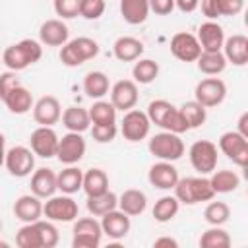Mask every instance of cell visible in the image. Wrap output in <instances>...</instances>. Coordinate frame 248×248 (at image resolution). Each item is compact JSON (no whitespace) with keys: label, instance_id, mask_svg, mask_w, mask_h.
<instances>
[{"label":"cell","instance_id":"6da1fadb","mask_svg":"<svg viewBox=\"0 0 248 248\" xmlns=\"http://www.w3.org/2000/svg\"><path fill=\"white\" fill-rule=\"evenodd\" d=\"M41 56H43V46H41L39 41L21 39L19 43H14V45L4 48L2 62H4V66L8 70L19 72V70H25V68L33 66L35 62H39Z\"/></svg>","mask_w":248,"mask_h":248},{"label":"cell","instance_id":"7a4b0ae2","mask_svg":"<svg viewBox=\"0 0 248 248\" xmlns=\"http://www.w3.org/2000/svg\"><path fill=\"white\" fill-rule=\"evenodd\" d=\"M174 196L184 205H194L200 202H211L215 196V190L211 186V180L202 176H186L180 178L174 186Z\"/></svg>","mask_w":248,"mask_h":248},{"label":"cell","instance_id":"3957f363","mask_svg":"<svg viewBox=\"0 0 248 248\" xmlns=\"http://www.w3.org/2000/svg\"><path fill=\"white\" fill-rule=\"evenodd\" d=\"M97 54H99V45L89 37H76L60 48V60L68 68H78L83 62L95 58Z\"/></svg>","mask_w":248,"mask_h":248},{"label":"cell","instance_id":"277c9868","mask_svg":"<svg viewBox=\"0 0 248 248\" xmlns=\"http://www.w3.org/2000/svg\"><path fill=\"white\" fill-rule=\"evenodd\" d=\"M149 153L161 161H178L184 155V141L180 140V134L174 132H161L155 134L149 140Z\"/></svg>","mask_w":248,"mask_h":248},{"label":"cell","instance_id":"5b68a950","mask_svg":"<svg viewBox=\"0 0 248 248\" xmlns=\"http://www.w3.org/2000/svg\"><path fill=\"white\" fill-rule=\"evenodd\" d=\"M72 246L74 248H97L103 238V227L101 221L93 217H81L76 219L74 229H72Z\"/></svg>","mask_w":248,"mask_h":248},{"label":"cell","instance_id":"8992f818","mask_svg":"<svg viewBox=\"0 0 248 248\" xmlns=\"http://www.w3.org/2000/svg\"><path fill=\"white\" fill-rule=\"evenodd\" d=\"M188 157L194 170L200 174H211L217 167V145L209 140H198L190 145Z\"/></svg>","mask_w":248,"mask_h":248},{"label":"cell","instance_id":"52a82bcc","mask_svg":"<svg viewBox=\"0 0 248 248\" xmlns=\"http://www.w3.org/2000/svg\"><path fill=\"white\" fill-rule=\"evenodd\" d=\"M4 165H6V170L16 178L29 176L31 170L35 169V151L25 145H14L6 151Z\"/></svg>","mask_w":248,"mask_h":248},{"label":"cell","instance_id":"ba28073f","mask_svg":"<svg viewBox=\"0 0 248 248\" xmlns=\"http://www.w3.org/2000/svg\"><path fill=\"white\" fill-rule=\"evenodd\" d=\"M79 215V207L78 202L70 196V194H62V196H50L45 202V217L56 223H70L76 221Z\"/></svg>","mask_w":248,"mask_h":248},{"label":"cell","instance_id":"9c48e42d","mask_svg":"<svg viewBox=\"0 0 248 248\" xmlns=\"http://www.w3.org/2000/svg\"><path fill=\"white\" fill-rule=\"evenodd\" d=\"M149 128H151V120L147 116V112L132 108L128 112H124V118L120 122V132L124 136V140L136 143L141 141L149 136Z\"/></svg>","mask_w":248,"mask_h":248},{"label":"cell","instance_id":"30bf717a","mask_svg":"<svg viewBox=\"0 0 248 248\" xmlns=\"http://www.w3.org/2000/svg\"><path fill=\"white\" fill-rule=\"evenodd\" d=\"M219 149L223 155H227L240 169L248 163V138H244L238 130H231V132L221 134Z\"/></svg>","mask_w":248,"mask_h":248},{"label":"cell","instance_id":"8fae6325","mask_svg":"<svg viewBox=\"0 0 248 248\" xmlns=\"http://www.w3.org/2000/svg\"><path fill=\"white\" fill-rule=\"evenodd\" d=\"M58 143H60V138L58 134L52 130V126H39L31 132L29 136V145L31 149L35 151L37 157H43V159H50V157H56L58 153Z\"/></svg>","mask_w":248,"mask_h":248},{"label":"cell","instance_id":"7c38bea8","mask_svg":"<svg viewBox=\"0 0 248 248\" xmlns=\"http://www.w3.org/2000/svg\"><path fill=\"white\" fill-rule=\"evenodd\" d=\"M202 45L198 41V35H192L188 31L174 33L170 39V52L180 62H196L202 54Z\"/></svg>","mask_w":248,"mask_h":248},{"label":"cell","instance_id":"4fadbf2b","mask_svg":"<svg viewBox=\"0 0 248 248\" xmlns=\"http://www.w3.org/2000/svg\"><path fill=\"white\" fill-rule=\"evenodd\" d=\"M194 95H196V101H200L205 108L217 107L227 97V83L221 78H205L196 85Z\"/></svg>","mask_w":248,"mask_h":248},{"label":"cell","instance_id":"5bb4252c","mask_svg":"<svg viewBox=\"0 0 248 248\" xmlns=\"http://www.w3.org/2000/svg\"><path fill=\"white\" fill-rule=\"evenodd\" d=\"M85 140L81 138L79 132H68L66 136L60 138V143H58V161L62 165H76L83 159L85 155Z\"/></svg>","mask_w":248,"mask_h":248},{"label":"cell","instance_id":"9a60e30c","mask_svg":"<svg viewBox=\"0 0 248 248\" xmlns=\"http://www.w3.org/2000/svg\"><path fill=\"white\" fill-rule=\"evenodd\" d=\"M138 99L140 93H138V83L134 79H120L110 87V103L122 112L132 110Z\"/></svg>","mask_w":248,"mask_h":248},{"label":"cell","instance_id":"2e32d148","mask_svg":"<svg viewBox=\"0 0 248 248\" xmlns=\"http://www.w3.org/2000/svg\"><path fill=\"white\" fill-rule=\"evenodd\" d=\"M60 118H62V107L54 95H43L41 99L35 101L33 120L39 126H54Z\"/></svg>","mask_w":248,"mask_h":248},{"label":"cell","instance_id":"e0dca14e","mask_svg":"<svg viewBox=\"0 0 248 248\" xmlns=\"http://www.w3.org/2000/svg\"><path fill=\"white\" fill-rule=\"evenodd\" d=\"M43 198L31 194L19 196L14 203V215L16 219H19L21 223H35L41 219V215H45V203L41 202Z\"/></svg>","mask_w":248,"mask_h":248},{"label":"cell","instance_id":"ac0fdd59","mask_svg":"<svg viewBox=\"0 0 248 248\" xmlns=\"http://www.w3.org/2000/svg\"><path fill=\"white\" fill-rule=\"evenodd\" d=\"M147 180L151 186L159 188V190H170L176 186V182L180 180L176 167L170 161H159L155 165L149 167L147 172Z\"/></svg>","mask_w":248,"mask_h":248},{"label":"cell","instance_id":"d6986e66","mask_svg":"<svg viewBox=\"0 0 248 248\" xmlns=\"http://www.w3.org/2000/svg\"><path fill=\"white\" fill-rule=\"evenodd\" d=\"M101 227H103V232L108 238L120 240L130 232V227H132L130 215L124 213L122 209H112V211H108L101 217Z\"/></svg>","mask_w":248,"mask_h":248},{"label":"cell","instance_id":"ffe728a7","mask_svg":"<svg viewBox=\"0 0 248 248\" xmlns=\"http://www.w3.org/2000/svg\"><path fill=\"white\" fill-rule=\"evenodd\" d=\"M39 39L46 46H64L70 41V29L62 19H46L39 27Z\"/></svg>","mask_w":248,"mask_h":248},{"label":"cell","instance_id":"44dd1931","mask_svg":"<svg viewBox=\"0 0 248 248\" xmlns=\"http://www.w3.org/2000/svg\"><path fill=\"white\" fill-rule=\"evenodd\" d=\"M58 190V174L48 169V167H41L37 170H33L31 176V192L39 198H50L54 196V192Z\"/></svg>","mask_w":248,"mask_h":248},{"label":"cell","instance_id":"7402d4cb","mask_svg":"<svg viewBox=\"0 0 248 248\" xmlns=\"http://www.w3.org/2000/svg\"><path fill=\"white\" fill-rule=\"evenodd\" d=\"M198 41H200V45H202L203 50H221L225 46V41L227 39H225L223 27L217 21L209 19V21H205V23L200 25V29H198Z\"/></svg>","mask_w":248,"mask_h":248},{"label":"cell","instance_id":"603a6c76","mask_svg":"<svg viewBox=\"0 0 248 248\" xmlns=\"http://www.w3.org/2000/svg\"><path fill=\"white\" fill-rule=\"evenodd\" d=\"M145 46L140 39L136 37H130V35H124V37H118L112 45V52L116 56V60L120 62H134V60H140V56L143 54Z\"/></svg>","mask_w":248,"mask_h":248},{"label":"cell","instance_id":"cb8c5ba5","mask_svg":"<svg viewBox=\"0 0 248 248\" xmlns=\"http://www.w3.org/2000/svg\"><path fill=\"white\" fill-rule=\"evenodd\" d=\"M6 108L12 112V114H25L29 112L33 107H35V101H33V95L27 87H23L21 83L17 87H14L6 97H2Z\"/></svg>","mask_w":248,"mask_h":248},{"label":"cell","instance_id":"d4e9b609","mask_svg":"<svg viewBox=\"0 0 248 248\" xmlns=\"http://www.w3.org/2000/svg\"><path fill=\"white\" fill-rule=\"evenodd\" d=\"M151 8L149 0H120V16L130 25H140L147 19Z\"/></svg>","mask_w":248,"mask_h":248},{"label":"cell","instance_id":"484cf974","mask_svg":"<svg viewBox=\"0 0 248 248\" xmlns=\"http://www.w3.org/2000/svg\"><path fill=\"white\" fill-rule=\"evenodd\" d=\"M227 56L221 50H202L200 58L196 60L198 70L205 76H219L227 68Z\"/></svg>","mask_w":248,"mask_h":248},{"label":"cell","instance_id":"4316f807","mask_svg":"<svg viewBox=\"0 0 248 248\" xmlns=\"http://www.w3.org/2000/svg\"><path fill=\"white\" fill-rule=\"evenodd\" d=\"M118 207L128 213L130 217H136V215H141L147 207V196L141 192V190H136V188H130V190H124L120 196H118Z\"/></svg>","mask_w":248,"mask_h":248},{"label":"cell","instance_id":"83f0119b","mask_svg":"<svg viewBox=\"0 0 248 248\" xmlns=\"http://www.w3.org/2000/svg\"><path fill=\"white\" fill-rule=\"evenodd\" d=\"M62 124L68 132H85L91 126V116L89 110L83 107H68L62 112Z\"/></svg>","mask_w":248,"mask_h":248},{"label":"cell","instance_id":"f1b7e54d","mask_svg":"<svg viewBox=\"0 0 248 248\" xmlns=\"http://www.w3.org/2000/svg\"><path fill=\"white\" fill-rule=\"evenodd\" d=\"M246 41L248 37L244 35H232L225 41L223 52L227 56V60L234 66H244L248 64V48H246Z\"/></svg>","mask_w":248,"mask_h":248},{"label":"cell","instance_id":"f546056e","mask_svg":"<svg viewBox=\"0 0 248 248\" xmlns=\"http://www.w3.org/2000/svg\"><path fill=\"white\" fill-rule=\"evenodd\" d=\"M58 190L62 194H76L78 190H83V170L68 165L58 172Z\"/></svg>","mask_w":248,"mask_h":248},{"label":"cell","instance_id":"4dcf8cb0","mask_svg":"<svg viewBox=\"0 0 248 248\" xmlns=\"http://www.w3.org/2000/svg\"><path fill=\"white\" fill-rule=\"evenodd\" d=\"M110 89L108 76L105 72H89L83 78V91L89 99H103Z\"/></svg>","mask_w":248,"mask_h":248},{"label":"cell","instance_id":"1f68e13d","mask_svg":"<svg viewBox=\"0 0 248 248\" xmlns=\"http://www.w3.org/2000/svg\"><path fill=\"white\" fill-rule=\"evenodd\" d=\"M118 207V196L110 190L99 194V196H87V211L95 217H103L105 213Z\"/></svg>","mask_w":248,"mask_h":248},{"label":"cell","instance_id":"d6a6232c","mask_svg":"<svg viewBox=\"0 0 248 248\" xmlns=\"http://www.w3.org/2000/svg\"><path fill=\"white\" fill-rule=\"evenodd\" d=\"M108 190V176L103 169H89L83 172V192L85 196H99Z\"/></svg>","mask_w":248,"mask_h":248},{"label":"cell","instance_id":"836d02e7","mask_svg":"<svg viewBox=\"0 0 248 248\" xmlns=\"http://www.w3.org/2000/svg\"><path fill=\"white\" fill-rule=\"evenodd\" d=\"M211 186L215 190V194H229L234 192L240 184V176L234 170L223 169V170H213L211 172Z\"/></svg>","mask_w":248,"mask_h":248},{"label":"cell","instance_id":"e575fe53","mask_svg":"<svg viewBox=\"0 0 248 248\" xmlns=\"http://www.w3.org/2000/svg\"><path fill=\"white\" fill-rule=\"evenodd\" d=\"M159 76V64L151 58H140L132 68V78L140 85H149Z\"/></svg>","mask_w":248,"mask_h":248},{"label":"cell","instance_id":"d590c367","mask_svg":"<svg viewBox=\"0 0 248 248\" xmlns=\"http://www.w3.org/2000/svg\"><path fill=\"white\" fill-rule=\"evenodd\" d=\"M16 244H17L19 248H43V236H41L39 221H35V223H25V225L16 232Z\"/></svg>","mask_w":248,"mask_h":248},{"label":"cell","instance_id":"8d00e7d4","mask_svg":"<svg viewBox=\"0 0 248 248\" xmlns=\"http://www.w3.org/2000/svg\"><path fill=\"white\" fill-rule=\"evenodd\" d=\"M178 209H180V202L176 196H163L153 205V217L157 223H169L170 219L176 217Z\"/></svg>","mask_w":248,"mask_h":248},{"label":"cell","instance_id":"74e56055","mask_svg":"<svg viewBox=\"0 0 248 248\" xmlns=\"http://www.w3.org/2000/svg\"><path fill=\"white\" fill-rule=\"evenodd\" d=\"M116 107L110 101H101L97 99L91 107H89V116L93 124H112L116 122Z\"/></svg>","mask_w":248,"mask_h":248},{"label":"cell","instance_id":"f35d334b","mask_svg":"<svg viewBox=\"0 0 248 248\" xmlns=\"http://www.w3.org/2000/svg\"><path fill=\"white\" fill-rule=\"evenodd\" d=\"M200 246L202 248H229L231 236L225 229L211 225V229L203 231V234L200 236Z\"/></svg>","mask_w":248,"mask_h":248},{"label":"cell","instance_id":"ab89813d","mask_svg":"<svg viewBox=\"0 0 248 248\" xmlns=\"http://www.w3.org/2000/svg\"><path fill=\"white\" fill-rule=\"evenodd\" d=\"M180 110H182L186 122L190 124V130L200 128V126L205 122V118H207V108H205L200 101H196V99H194V101H186V103L180 107Z\"/></svg>","mask_w":248,"mask_h":248},{"label":"cell","instance_id":"60d3db41","mask_svg":"<svg viewBox=\"0 0 248 248\" xmlns=\"http://www.w3.org/2000/svg\"><path fill=\"white\" fill-rule=\"evenodd\" d=\"M172 108H174L172 103H169V101H165V99H155V101H151V103L147 105V116H149L151 124L163 128V126H165V120H167V116L172 112Z\"/></svg>","mask_w":248,"mask_h":248},{"label":"cell","instance_id":"b9f144b4","mask_svg":"<svg viewBox=\"0 0 248 248\" xmlns=\"http://www.w3.org/2000/svg\"><path fill=\"white\" fill-rule=\"evenodd\" d=\"M229 217H231V207L225 202H211V203H207V207L203 211V219L215 227L225 225L229 221Z\"/></svg>","mask_w":248,"mask_h":248},{"label":"cell","instance_id":"7bdbcfd3","mask_svg":"<svg viewBox=\"0 0 248 248\" xmlns=\"http://www.w3.org/2000/svg\"><path fill=\"white\" fill-rule=\"evenodd\" d=\"M163 130L174 132V134H184V132L190 130V124L186 122V118H184L180 107H174V108H172V112H170V114L167 116V120H165Z\"/></svg>","mask_w":248,"mask_h":248},{"label":"cell","instance_id":"ee69618b","mask_svg":"<svg viewBox=\"0 0 248 248\" xmlns=\"http://www.w3.org/2000/svg\"><path fill=\"white\" fill-rule=\"evenodd\" d=\"M54 2V12L62 19H72L78 17L81 12V0H52Z\"/></svg>","mask_w":248,"mask_h":248},{"label":"cell","instance_id":"f6af8a7d","mask_svg":"<svg viewBox=\"0 0 248 248\" xmlns=\"http://www.w3.org/2000/svg\"><path fill=\"white\" fill-rule=\"evenodd\" d=\"M118 134V128H116V122L112 124H93L91 128V136L97 143H110Z\"/></svg>","mask_w":248,"mask_h":248},{"label":"cell","instance_id":"bcb514c9","mask_svg":"<svg viewBox=\"0 0 248 248\" xmlns=\"http://www.w3.org/2000/svg\"><path fill=\"white\" fill-rule=\"evenodd\" d=\"M105 14V0H81V12L79 16L83 19H99Z\"/></svg>","mask_w":248,"mask_h":248},{"label":"cell","instance_id":"7dc6e473","mask_svg":"<svg viewBox=\"0 0 248 248\" xmlns=\"http://www.w3.org/2000/svg\"><path fill=\"white\" fill-rule=\"evenodd\" d=\"M39 227H41V236H43V248H54L60 240L58 229L48 221H41L39 219Z\"/></svg>","mask_w":248,"mask_h":248},{"label":"cell","instance_id":"c3c4849f","mask_svg":"<svg viewBox=\"0 0 248 248\" xmlns=\"http://www.w3.org/2000/svg\"><path fill=\"white\" fill-rule=\"evenodd\" d=\"M19 85V81H17V78H16V72H12V70H8V72H4L2 76H0V97H6L14 87H17Z\"/></svg>","mask_w":248,"mask_h":248},{"label":"cell","instance_id":"681fc988","mask_svg":"<svg viewBox=\"0 0 248 248\" xmlns=\"http://www.w3.org/2000/svg\"><path fill=\"white\" fill-rule=\"evenodd\" d=\"M221 16H238L244 10V0H219Z\"/></svg>","mask_w":248,"mask_h":248},{"label":"cell","instance_id":"f907efd6","mask_svg":"<svg viewBox=\"0 0 248 248\" xmlns=\"http://www.w3.org/2000/svg\"><path fill=\"white\" fill-rule=\"evenodd\" d=\"M149 8L157 16H169L176 8V0H149Z\"/></svg>","mask_w":248,"mask_h":248},{"label":"cell","instance_id":"816d5d0a","mask_svg":"<svg viewBox=\"0 0 248 248\" xmlns=\"http://www.w3.org/2000/svg\"><path fill=\"white\" fill-rule=\"evenodd\" d=\"M202 4V14L207 17V19H217L221 17V10H219V0H200Z\"/></svg>","mask_w":248,"mask_h":248},{"label":"cell","instance_id":"f5cc1de1","mask_svg":"<svg viewBox=\"0 0 248 248\" xmlns=\"http://www.w3.org/2000/svg\"><path fill=\"white\" fill-rule=\"evenodd\" d=\"M200 6V0H176V8L182 14H192Z\"/></svg>","mask_w":248,"mask_h":248},{"label":"cell","instance_id":"db71d44e","mask_svg":"<svg viewBox=\"0 0 248 248\" xmlns=\"http://www.w3.org/2000/svg\"><path fill=\"white\" fill-rule=\"evenodd\" d=\"M236 130H238V132H240L244 138H248V110H246V112H242V114L238 116Z\"/></svg>","mask_w":248,"mask_h":248},{"label":"cell","instance_id":"11a10c76","mask_svg":"<svg viewBox=\"0 0 248 248\" xmlns=\"http://www.w3.org/2000/svg\"><path fill=\"white\" fill-rule=\"evenodd\" d=\"M153 246H169V248H178V242L174 240V238H170V236H161V238H157L155 242H153Z\"/></svg>","mask_w":248,"mask_h":248},{"label":"cell","instance_id":"9f6ffc18","mask_svg":"<svg viewBox=\"0 0 248 248\" xmlns=\"http://www.w3.org/2000/svg\"><path fill=\"white\" fill-rule=\"evenodd\" d=\"M242 176H244V180L248 182V163H246V165L242 167Z\"/></svg>","mask_w":248,"mask_h":248},{"label":"cell","instance_id":"6f0895ef","mask_svg":"<svg viewBox=\"0 0 248 248\" xmlns=\"http://www.w3.org/2000/svg\"><path fill=\"white\" fill-rule=\"evenodd\" d=\"M244 25H246V27H248V8H246V10H244Z\"/></svg>","mask_w":248,"mask_h":248},{"label":"cell","instance_id":"680465c9","mask_svg":"<svg viewBox=\"0 0 248 248\" xmlns=\"http://www.w3.org/2000/svg\"><path fill=\"white\" fill-rule=\"evenodd\" d=\"M246 48H248V41H246Z\"/></svg>","mask_w":248,"mask_h":248}]
</instances>
